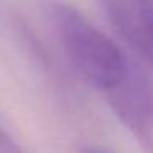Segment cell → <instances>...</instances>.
Listing matches in <instances>:
<instances>
[{"mask_svg": "<svg viewBox=\"0 0 153 153\" xmlns=\"http://www.w3.org/2000/svg\"><path fill=\"white\" fill-rule=\"evenodd\" d=\"M41 7L82 82L109 94L127 79L132 66L125 53L77 8L63 0H41Z\"/></svg>", "mask_w": 153, "mask_h": 153, "instance_id": "1", "label": "cell"}, {"mask_svg": "<svg viewBox=\"0 0 153 153\" xmlns=\"http://www.w3.org/2000/svg\"><path fill=\"white\" fill-rule=\"evenodd\" d=\"M114 30L153 68V0H102Z\"/></svg>", "mask_w": 153, "mask_h": 153, "instance_id": "3", "label": "cell"}, {"mask_svg": "<svg viewBox=\"0 0 153 153\" xmlns=\"http://www.w3.org/2000/svg\"><path fill=\"white\" fill-rule=\"evenodd\" d=\"M79 153H115L110 148H105V146H99V145H86L79 150Z\"/></svg>", "mask_w": 153, "mask_h": 153, "instance_id": "5", "label": "cell"}, {"mask_svg": "<svg viewBox=\"0 0 153 153\" xmlns=\"http://www.w3.org/2000/svg\"><path fill=\"white\" fill-rule=\"evenodd\" d=\"M110 109L133 135L145 153H153V82L133 69L127 79L107 94Z\"/></svg>", "mask_w": 153, "mask_h": 153, "instance_id": "2", "label": "cell"}, {"mask_svg": "<svg viewBox=\"0 0 153 153\" xmlns=\"http://www.w3.org/2000/svg\"><path fill=\"white\" fill-rule=\"evenodd\" d=\"M0 153H25L13 137L0 125Z\"/></svg>", "mask_w": 153, "mask_h": 153, "instance_id": "4", "label": "cell"}]
</instances>
